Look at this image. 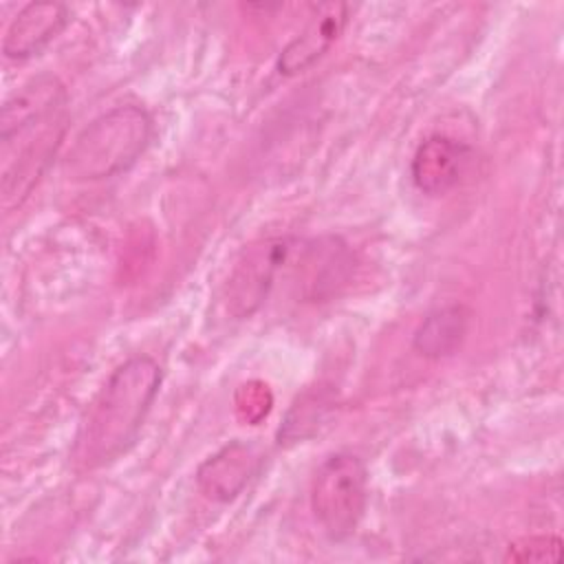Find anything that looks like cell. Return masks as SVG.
I'll list each match as a JSON object with an SVG mask.
<instances>
[{
  "label": "cell",
  "instance_id": "6da1fadb",
  "mask_svg": "<svg viewBox=\"0 0 564 564\" xmlns=\"http://www.w3.org/2000/svg\"><path fill=\"white\" fill-rule=\"evenodd\" d=\"M161 379V366L150 355H134L112 370L88 405L75 438L73 456L82 467H104L134 445Z\"/></svg>",
  "mask_w": 564,
  "mask_h": 564
},
{
  "label": "cell",
  "instance_id": "7a4b0ae2",
  "mask_svg": "<svg viewBox=\"0 0 564 564\" xmlns=\"http://www.w3.org/2000/svg\"><path fill=\"white\" fill-rule=\"evenodd\" d=\"M152 139V117L137 104L115 106L95 117L70 143L62 172L70 181H101L128 172Z\"/></svg>",
  "mask_w": 564,
  "mask_h": 564
},
{
  "label": "cell",
  "instance_id": "3957f363",
  "mask_svg": "<svg viewBox=\"0 0 564 564\" xmlns=\"http://www.w3.org/2000/svg\"><path fill=\"white\" fill-rule=\"evenodd\" d=\"M368 507V469L350 452L328 456L315 471L311 511L330 540L352 535Z\"/></svg>",
  "mask_w": 564,
  "mask_h": 564
},
{
  "label": "cell",
  "instance_id": "277c9868",
  "mask_svg": "<svg viewBox=\"0 0 564 564\" xmlns=\"http://www.w3.org/2000/svg\"><path fill=\"white\" fill-rule=\"evenodd\" d=\"M297 238L278 236L251 242L238 256L225 286L227 311L238 317H251L264 302L278 278L289 264Z\"/></svg>",
  "mask_w": 564,
  "mask_h": 564
},
{
  "label": "cell",
  "instance_id": "5b68a950",
  "mask_svg": "<svg viewBox=\"0 0 564 564\" xmlns=\"http://www.w3.org/2000/svg\"><path fill=\"white\" fill-rule=\"evenodd\" d=\"M64 134V112L2 139V207H18L35 187Z\"/></svg>",
  "mask_w": 564,
  "mask_h": 564
},
{
  "label": "cell",
  "instance_id": "8992f818",
  "mask_svg": "<svg viewBox=\"0 0 564 564\" xmlns=\"http://www.w3.org/2000/svg\"><path fill=\"white\" fill-rule=\"evenodd\" d=\"M293 249L297 253L295 262V284L304 300H324L333 295L341 284H346L352 271V253L348 245L337 236H324L315 240H300Z\"/></svg>",
  "mask_w": 564,
  "mask_h": 564
},
{
  "label": "cell",
  "instance_id": "52a82bcc",
  "mask_svg": "<svg viewBox=\"0 0 564 564\" xmlns=\"http://www.w3.org/2000/svg\"><path fill=\"white\" fill-rule=\"evenodd\" d=\"M471 161V148L447 134H432L416 148L410 165L412 181L427 196H443L465 176Z\"/></svg>",
  "mask_w": 564,
  "mask_h": 564
},
{
  "label": "cell",
  "instance_id": "ba28073f",
  "mask_svg": "<svg viewBox=\"0 0 564 564\" xmlns=\"http://www.w3.org/2000/svg\"><path fill=\"white\" fill-rule=\"evenodd\" d=\"M260 463L262 452L256 443L234 438L200 463L196 471V485L205 498L229 502L256 476Z\"/></svg>",
  "mask_w": 564,
  "mask_h": 564
},
{
  "label": "cell",
  "instance_id": "9c48e42d",
  "mask_svg": "<svg viewBox=\"0 0 564 564\" xmlns=\"http://www.w3.org/2000/svg\"><path fill=\"white\" fill-rule=\"evenodd\" d=\"M66 99V88L55 75L42 73L31 77L2 104L0 141L64 112Z\"/></svg>",
  "mask_w": 564,
  "mask_h": 564
},
{
  "label": "cell",
  "instance_id": "30bf717a",
  "mask_svg": "<svg viewBox=\"0 0 564 564\" xmlns=\"http://www.w3.org/2000/svg\"><path fill=\"white\" fill-rule=\"evenodd\" d=\"M348 9L346 2L317 4L304 29L280 51L278 73L291 77L313 66L341 35L348 22Z\"/></svg>",
  "mask_w": 564,
  "mask_h": 564
},
{
  "label": "cell",
  "instance_id": "8fae6325",
  "mask_svg": "<svg viewBox=\"0 0 564 564\" xmlns=\"http://www.w3.org/2000/svg\"><path fill=\"white\" fill-rule=\"evenodd\" d=\"M68 9L62 2H29L11 20L2 53L9 59H29L51 44L68 24Z\"/></svg>",
  "mask_w": 564,
  "mask_h": 564
},
{
  "label": "cell",
  "instance_id": "7c38bea8",
  "mask_svg": "<svg viewBox=\"0 0 564 564\" xmlns=\"http://www.w3.org/2000/svg\"><path fill=\"white\" fill-rule=\"evenodd\" d=\"M471 311L460 304H443L430 311L412 335V348L425 359L452 357L469 333Z\"/></svg>",
  "mask_w": 564,
  "mask_h": 564
},
{
  "label": "cell",
  "instance_id": "4fadbf2b",
  "mask_svg": "<svg viewBox=\"0 0 564 564\" xmlns=\"http://www.w3.org/2000/svg\"><path fill=\"white\" fill-rule=\"evenodd\" d=\"M335 412V394L328 388H308L302 397L295 399L286 419L278 432L280 443H302L308 436H315L319 427L328 425Z\"/></svg>",
  "mask_w": 564,
  "mask_h": 564
},
{
  "label": "cell",
  "instance_id": "5bb4252c",
  "mask_svg": "<svg viewBox=\"0 0 564 564\" xmlns=\"http://www.w3.org/2000/svg\"><path fill=\"white\" fill-rule=\"evenodd\" d=\"M562 557L560 535H531L507 546V562H557Z\"/></svg>",
  "mask_w": 564,
  "mask_h": 564
}]
</instances>
